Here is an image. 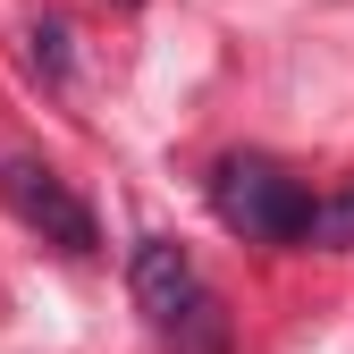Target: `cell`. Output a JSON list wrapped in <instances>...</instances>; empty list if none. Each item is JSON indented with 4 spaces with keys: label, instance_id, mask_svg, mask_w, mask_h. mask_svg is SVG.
I'll return each mask as SVG.
<instances>
[{
    "label": "cell",
    "instance_id": "6da1fadb",
    "mask_svg": "<svg viewBox=\"0 0 354 354\" xmlns=\"http://www.w3.org/2000/svg\"><path fill=\"white\" fill-rule=\"evenodd\" d=\"M211 211H219V228L245 236V245H304L313 194H304V177H287L270 152H228V160H211Z\"/></svg>",
    "mask_w": 354,
    "mask_h": 354
},
{
    "label": "cell",
    "instance_id": "7a4b0ae2",
    "mask_svg": "<svg viewBox=\"0 0 354 354\" xmlns=\"http://www.w3.org/2000/svg\"><path fill=\"white\" fill-rule=\"evenodd\" d=\"M0 203H9V219H26V228L42 245H59V253H93L102 245L84 194L68 186L51 160H34V152H9V160H0Z\"/></svg>",
    "mask_w": 354,
    "mask_h": 354
},
{
    "label": "cell",
    "instance_id": "3957f363",
    "mask_svg": "<svg viewBox=\"0 0 354 354\" xmlns=\"http://www.w3.org/2000/svg\"><path fill=\"white\" fill-rule=\"evenodd\" d=\"M127 287H136V304L152 313V329L186 321L194 304L211 295V287H203V270H194V253L177 245V236H144V245H136V261H127Z\"/></svg>",
    "mask_w": 354,
    "mask_h": 354
},
{
    "label": "cell",
    "instance_id": "277c9868",
    "mask_svg": "<svg viewBox=\"0 0 354 354\" xmlns=\"http://www.w3.org/2000/svg\"><path fill=\"white\" fill-rule=\"evenodd\" d=\"M304 245L321 253H354V177L337 194H313V219H304Z\"/></svg>",
    "mask_w": 354,
    "mask_h": 354
},
{
    "label": "cell",
    "instance_id": "5b68a950",
    "mask_svg": "<svg viewBox=\"0 0 354 354\" xmlns=\"http://www.w3.org/2000/svg\"><path fill=\"white\" fill-rule=\"evenodd\" d=\"M160 337H169L177 354H228V313H219V295H203L194 313H186V321H169Z\"/></svg>",
    "mask_w": 354,
    "mask_h": 354
},
{
    "label": "cell",
    "instance_id": "8992f818",
    "mask_svg": "<svg viewBox=\"0 0 354 354\" xmlns=\"http://www.w3.org/2000/svg\"><path fill=\"white\" fill-rule=\"evenodd\" d=\"M26 51H34V76H51V84H68V17H42L34 34H26Z\"/></svg>",
    "mask_w": 354,
    "mask_h": 354
}]
</instances>
